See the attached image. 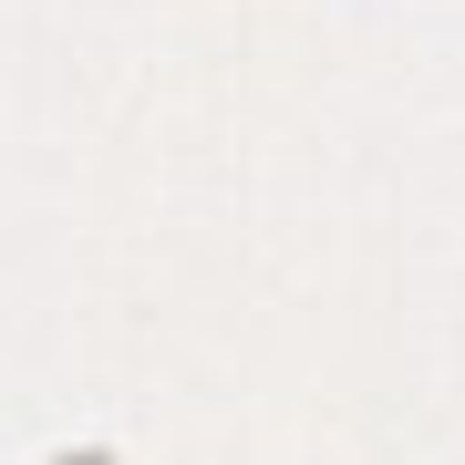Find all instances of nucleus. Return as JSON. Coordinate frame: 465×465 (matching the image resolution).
I'll return each mask as SVG.
<instances>
[]
</instances>
